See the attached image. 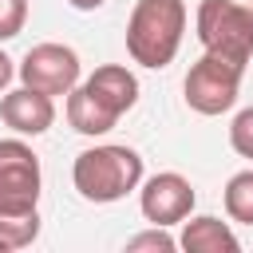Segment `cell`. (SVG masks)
Masks as SVG:
<instances>
[{"mask_svg": "<svg viewBox=\"0 0 253 253\" xmlns=\"http://www.w3.org/2000/svg\"><path fill=\"white\" fill-rule=\"evenodd\" d=\"M71 182H75L79 198H87L95 206H111L142 186V154L130 146H119V142L87 146L75 154Z\"/></svg>", "mask_w": 253, "mask_h": 253, "instance_id": "1", "label": "cell"}, {"mask_svg": "<svg viewBox=\"0 0 253 253\" xmlns=\"http://www.w3.org/2000/svg\"><path fill=\"white\" fill-rule=\"evenodd\" d=\"M186 36V4L182 0H134L126 20V55L142 67L174 63Z\"/></svg>", "mask_w": 253, "mask_h": 253, "instance_id": "2", "label": "cell"}, {"mask_svg": "<svg viewBox=\"0 0 253 253\" xmlns=\"http://www.w3.org/2000/svg\"><path fill=\"white\" fill-rule=\"evenodd\" d=\"M198 43L210 55H221L237 67H245L253 59V8L237 4V0H202L198 16Z\"/></svg>", "mask_w": 253, "mask_h": 253, "instance_id": "3", "label": "cell"}, {"mask_svg": "<svg viewBox=\"0 0 253 253\" xmlns=\"http://www.w3.org/2000/svg\"><path fill=\"white\" fill-rule=\"evenodd\" d=\"M241 71H245V67H237V63L206 51V55L186 71V83H182L186 107L198 111V115H210V119L233 111L237 91H241Z\"/></svg>", "mask_w": 253, "mask_h": 253, "instance_id": "4", "label": "cell"}, {"mask_svg": "<svg viewBox=\"0 0 253 253\" xmlns=\"http://www.w3.org/2000/svg\"><path fill=\"white\" fill-rule=\"evenodd\" d=\"M40 154L24 138H0V210L24 213L40 206Z\"/></svg>", "mask_w": 253, "mask_h": 253, "instance_id": "5", "label": "cell"}, {"mask_svg": "<svg viewBox=\"0 0 253 253\" xmlns=\"http://www.w3.org/2000/svg\"><path fill=\"white\" fill-rule=\"evenodd\" d=\"M24 87H36L43 95H71V87H79V55L67 43H36L28 47V55L16 67Z\"/></svg>", "mask_w": 253, "mask_h": 253, "instance_id": "6", "label": "cell"}, {"mask_svg": "<svg viewBox=\"0 0 253 253\" xmlns=\"http://www.w3.org/2000/svg\"><path fill=\"white\" fill-rule=\"evenodd\" d=\"M194 202H198V194H194L190 178H182L178 170H162V174L146 178L142 190H138L142 217L150 225H166V229L178 225V221H186L190 210H194Z\"/></svg>", "mask_w": 253, "mask_h": 253, "instance_id": "7", "label": "cell"}, {"mask_svg": "<svg viewBox=\"0 0 253 253\" xmlns=\"http://www.w3.org/2000/svg\"><path fill=\"white\" fill-rule=\"evenodd\" d=\"M0 119L4 126H12L16 134H43L51 123H55V99L36 91V87H16V91H4L0 99Z\"/></svg>", "mask_w": 253, "mask_h": 253, "instance_id": "8", "label": "cell"}, {"mask_svg": "<svg viewBox=\"0 0 253 253\" xmlns=\"http://www.w3.org/2000/svg\"><path fill=\"white\" fill-rule=\"evenodd\" d=\"M83 87H87L91 99L103 103L115 119H123V115L138 103V79H134V71H126L123 63H103V67H95V71L83 79Z\"/></svg>", "mask_w": 253, "mask_h": 253, "instance_id": "9", "label": "cell"}, {"mask_svg": "<svg viewBox=\"0 0 253 253\" xmlns=\"http://www.w3.org/2000/svg\"><path fill=\"white\" fill-rule=\"evenodd\" d=\"M178 249H186V253H237L241 241H237V233L229 229V221H221V217H213V213H202V217L182 221Z\"/></svg>", "mask_w": 253, "mask_h": 253, "instance_id": "10", "label": "cell"}, {"mask_svg": "<svg viewBox=\"0 0 253 253\" xmlns=\"http://www.w3.org/2000/svg\"><path fill=\"white\" fill-rule=\"evenodd\" d=\"M63 111H67L71 130L91 134V138H95V134H107V130L119 123L103 103H95V99H91V91H87L83 83H79V87H71V95H67V107H63Z\"/></svg>", "mask_w": 253, "mask_h": 253, "instance_id": "11", "label": "cell"}, {"mask_svg": "<svg viewBox=\"0 0 253 253\" xmlns=\"http://www.w3.org/2000/svg\"><path fill=\"white\" fill-rule=\"evenodd\" d=\"M40 237V213L36 210H24V213H12V210H0V253H12V249H24Z\"/></svg>", "mask_w": 253, "mask_h": 253, "instance_id": "12", "label": "cell"}, {"mask_svg": "<svg viewBox=\"0 0 253 253\" xmlns=\"http://www.w3.org/2000/svg\"><path fill=\"white\" fill-rule=\"evenodd\" d=\"M225 213L241 225H253V170H237L225 182Z\"/></svg>", "mask_w": 253, "mask_h": 253, "instance_id": "13", "label": "cell"}, {"mask_svg": "<svg viewBox=\"0 0 253 253\" xmlns=\"http://www.w3.org/2000/svg\"><path fill=\"white\" fill-rule=\"evenodd\" d=\"M170 249H178V237H170L166 225H150L146 233L126 237V253H170Z\"/></svg>", "mask_w": 253, "mask_h": 253, "instance_id": "14", "label": "cell"}, {"mask_svg": "<svg viewBox=\"0 0 253 253\" xmlns=\"http://www.w3.org/2000/svg\"><path fill=\"white\" fill-rule=\"evenodd\" d=\"M229 146L241 158H253V107H245V111L233 115V123H229Z\"/></svg>", "mask_w": 253, "mask_h": 253, "instance_id": "15", "label": "cell"}, {"mask_svg": "<svg viewBox=\"0 0 253 253\" xmlns=\"http://www.w3.org/2000/svg\"><path fill=\"white\" fill-rule=\"evenodd\" d=\"M28 24V0H0V43L16 40Z\"/></svg>", "mask_w": 253, "mask_h": 253, "instance_id": "16", "label": "cell"}, {"mask_svg": "<svg viewBox=\"0 0 253 253\" xmlns=\"http://www.w3.org/2000/svg\"><path fill=\"white\" fill-rule=\"evenodd\" d=\"M12 79H16V63H12V59L0 51V95L8 91V83H12Z\"/></svg>", "mask_w": 253, "mask_h": 253, "instance_id": "17", "label": "cell"}, {"mask_svg": "<svg viewBox=\"0 0 253 253\" xmlns=\"http://www.w3.org/2000/svg\"><path fill=\"white\" fill-rule=\"evenodd\" d=\"M71 8H79V12H95V8H103L107 0H67Z\"/></svg>", "mask_w": 253, "mask_h": 253, "instance_id": "18", "label": "cell"}, {"mask_svg": "<svg viewBox=\"0 0 253 253\" xmlns=\"http://www.w3.org/2000/svg\"><path fill=\"white\" fill-rule=\"evenodd\" d=\"M249 8H253V0H249Z\"/></svg>", "mask_w": 253, "mask_h": 253, "instance_id": "19", "label": "cell"}]
</instances>
